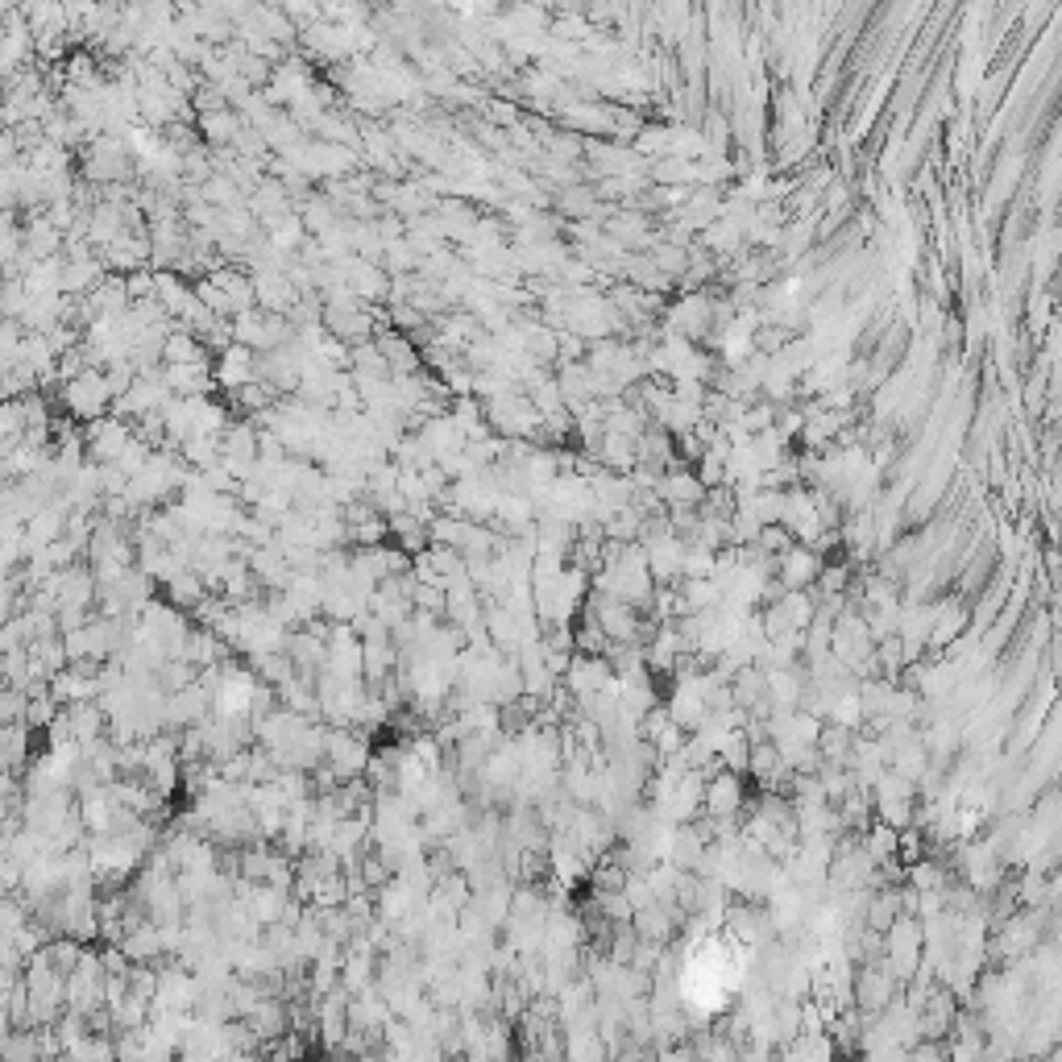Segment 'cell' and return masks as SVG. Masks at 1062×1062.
I'll return each instance as SVG.
<instances>
[{"instance_id": "6", "label": "cell", "mask_w": 1062, "mask_h": 1062, "mask_svg": "<svg viewBox=\"0 0 1062 1062\" xmlns=\"http://www.w3.org/2000/svg\"><path fill=\"white\" fill-rule=\"evenodd\" d=\"M167 597L175 602V606H204L208 602V581L204 573H195V569H183V573H175V578L167 581Z\"/></svg>"}, {"instance_id": "10", "label": "cell", "mask_w": 1062, "mask_h": 1062, "mask_svg": "<svg viewBox=\"0 0 1062 1062\" xmlns=\"http://www.w3.org/2000/svg\"><path fill=\"white\" fill-rule=\"evenodd\" d=\"M735 805H739V784L723 776V781L714 784V802H709V809H714V814H730Z\"/></svg>"}, {"instance_id": "4", "label": "cell", "mask_w": 1062, "mask_h": 1062, "mask_svg": "<svg viewBox=\"0 0 1062 1062\" xmlns=\"http://www.w3.org/2000/svg\"><path fill=\"white\" fill-rule=\"evenodd\" d=\"M83 440H88V461H100V466H116L121 461V452L133 445V424H125V420H116V415H104V420H96L92 428L83 432Z\"/></svg>"}, {"instance_id": "1", "label": "cell", "mask_w": 1062, "mask_h": 1062, "mask_svg": "<svg viewBox=\"0 0 1062 1062\" xmlns=\"http://www.w3.org/2000/svg\"><path fill=\"white\" fill-rule=\"evenodd\" d=\"M100 1008H109V968H104V959L83 951V959L67 975V1013L92 1017Z\"/></svg>"}, {"instance_id": "11", "label": "cell", "mask_w": 1062, "mask_h": 1062, "mask_svg": "<svg viewBox=\"0 0 1062 1062\" xmlns=\"http://www.w3.org/2000/svg\"><path fill=\"white\" fill-rule=\"evenodd\" d=\"M490 116L503 121V125H511V121H515V109H511V104H490Z\"/></svg>"}, {"instance_id": "7", "label": "cell", "mask_w": 1062, "mask_h": 1062, "mask_svg": "<svg viewBox=\"0 0 1062 1062\" xmlns=\"http://www.w3.org/2000/svg\"><path fill=\"white\" fill-rule=\"evenodd\" d=\"M200 133H204L212 146H233V142H237V133H242V121L233 116V109L204 112V116H200Z\"/></svg>"}, {"instance_id": "8", "label": "cell", "mask_w": 1062, "mask_h": 1062, "mask_svg": "<svg viewBox=\"0 0 1062 1062\" xmlns=\"http://www.w3.org/2000/svg\"><path fill=\"white\" fill-rule=\"evenodd\" d=\"M245 1026L254 1029L258 1038H279L282 1029H287V1013H282V1005L275 1000V996H266V1000L245 1017Z\"/></svg>"}, {"instance_id": "3", "label": "cell", "mask_w": 1062, "mask_h": 1062, "mask_svg": "<svg viewBox=\"0 0 1062 1062\" xmlns=\"http://www.w3.org/2000/svg\"><path fill=\"white\" fill-rule=\"evenodd\" d=\"M112 403H116V399H112V391H109L104 370H88L83 378H75V382L63 387V407H67V415H75V420L96 424V420L112 415Z\"/></svg>"}, {"instance_id": "5", "label": "cell", "mask_w": 1062, "mask_h": 1062, "mask_svg": "<svg viewBox=\"0 0 1062 1062\" xmlns=\"http://www.w3.org/2000/svg\"><path fill=\"white\" fill-rule=\"evenodd\" d=\"M212 373H216V387H221V391H228V394L242 391V387H249V382H258V354L233 340V345L216 357Z\"/></svg>"}, {"instance_id": "9", "label": "cell", "mask_w": 1062, "mask_h": 1062, "mask_svg": "<svg viewBox=\"0 0 1062 1062\" xmlns=\"http://www.w3.org/2000/svg\"><path fill=\"white\" fill-rule=\"evenodd\" d=\"M116 1059H121L116 1046L104 1042V1038H96V1033H88L83 1042L67 1050V1062H116Z\"/></svg>"}, {"instance_id": "2", "label": "cell", "mask_w": 1062, "mask_h": 1062, "mask_svg": "<svg viewBox=\"0 0 1062 1062\" xmlns=\"http://www.w3.org/2000/svg\"><path fill=\"white\" fill-rule=\"evenodd\" d=\"M324 764L333 768L336 781L349 784L370 772V747H366V739H357L349 727L324 730Z\"/></svg>"}]
</instances>
